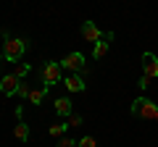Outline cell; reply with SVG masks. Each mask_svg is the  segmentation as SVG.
Wrapping results in <instances>:
<instances>
[{"instance_id":"obj_1","label":"cell","mask_w":158,"mask_h":147,"mask_svg":"<svg viewBox=\"0 0 158 147\" xmlns=\"http://www.w3.org/2000/svg\"><path fill=\"white\" fill-rule=\"evenodd\" d=\"M42 81H45L42 87H48V89H50V84L63 81V66H61V61H48L45 66H42Z\"/></svg>"},{"instance_id":"obj_2","label":"cell","mask_w":158,"mask_h":147,"mask_svg":"<svg viewBox=\"0 0 158 147\" xmlns=\"http://www.w3.org/2000/svg\"><path fill=\"white\" fill-rule=\"evenodd\" d=\"M156 113H158V102L148 100V97H137L132 102V116H140V118H153L156 121Z\"/></svg>"},{"instance_id":"obj_3","label":"cell","mask_w":158,"mask_h":147,"mask_svg":"<svg viewBox=\"0 0 158 147\" xmlns=\"http://www.w3.org/2000/svg\"><path fill=\"white\" fill-rule=\"evenodd\" d=\"M27 47H29V42H27V40H6L3 55H6V61L19 63V61H21V55L27 53Z\"/></svg>"},{"instance_id":"obj_4","label":"cell","mask_w":158,"mask_h":147,"mask_svg":"<svg viewBox=\"0 0 158 147\" xmlns=\"http://www.w3.org/2000/svg\"><path fill=\"white\" fill-rule=\"evenodd\" d=\"M85 55H82V53H69L66 58H63L61 61V66L66 68L69 74H77V71H85Z\"/></svg>"},{"instance_id":"obj_5","label":"cell","mask_w":158,"mask_h":147,"mask_svg":"<svg viewBox=\"0 0 158 147\" xmlns=\"http://www.w3.org/2000/svg\"><path fill=\"white\" fill-rule=\"evenodd\" d=\"M19 76L16 74H6V76H3V79H0V92H3V95L6 97H13L19 92Z\"/></svg>"},{"instance_id":"obj_6","label":"cell","mask_w":158,"mask_h":147,"mask_svg":"<svg viewBox=\"0 0 158 147\" xmlns=\"http://www.w3.org/2000/svg\"><path fill=\"white\" fill-rule=\"evenodd\" d=\"M82 37H85L87 42H100L103 40V32L92 21H85V24H82Z\"/></svg>"},{"instance_id":"obj_7","label":"cell","mask_w":158,"mask_h":147,"mask_svg":"<svg viewBox=\"0 0 158 147\" xmlns=\"http://www.w3.org/2000/svg\"><path fill=\"white\" fill-rule=\"evenodd\" d=\"M142 68H145V76L156 79L158 76V58L153 55V53H145V55H142Z\"/></svg>"},{"instance_id":"obj_8","label":"cell","mask_w":158,"mask_h":147,"mask_svg":"<svg viewBox=\"0 0 158 147\" xmlns=\"http://www.w3.org/2000/svg\"><path fill=\"white\" fill-rule=\"evenodd\" d=\"M63 87L69 92H85V79L79 74H69V76H63Z\"/></svg>"},{"instance_id":"obj_9","label":"cell","mask_w":158,"mask_h":147,"mask_svg":"<svg viewBox=\"0 0 158 147\" xmlns=\"http://www.w3.org/2000/svg\"><path fill=\"white\" fill-rule=\"evenodd\" d=\"M71 110H74V102L69 100V97H58V100H56V113H58V116L69 118V116H71Z\"/></svg>"},{"instance_id":"obj_10","label":"cell","mask_w":158,"mask_h":147,"mask_svg":"<svg viewBox=\"0 0 158 147\" xmlns=\"http://www.w3.org/2000/svg\"><path fill=\"white\" fill-rule=\"evenodd\" d=\"M45 95H48V87H42V89H29L27 100L32 102V105H42V102H45Z\"/></svg>"},{"instance_id":"obj_11","label":"cell","mask_w":158,"mask_h":147,"mask_svg":"<svg viewBox=\"0 0 158 147\" xmlns=\"http://www.w3.org/2000/svg\"><path fill=\"white\" fill-rule=\"evenodd\" d=\"M13 137H16L19 142H27L29 139V126L24 124V121H19V124L13 126Z\"/></svg>"},{"instance_id":"obj_12","label":"cell","mask_w":158,"mask_h":147,"mask_svg":"<svg viewBox=\"0 0 158 147\" xmlns=\"http://www.w3.org/2000/svg\"><path fill=\"white\" fill-rule=\"evenodd\" d=\"M108 47H111V42H106V40L95 42V47H92V58H95V61H100V58L108 53Z\"/></svg>"},{"instance_id":"obj_13","label":"cell","mask_w":158,"mask_h":147,"mask_svg":"<svg viewBox=\"0 0 158 147\" xmlns=\"http://www.w3.org/2000/svg\"><path fill=\"white\" fill-rule=\"evenodd\" d=\"M29 71H32V66H29V63H16V68H13V74H16L19 79H21V76H27Z\"/></svg>"},{"instance_id":"obj_14","label":"cell","mask_w":158,"mask_h":147,"mask_svg":"<svg viewBox=\"0 0 158 147\" xmlns=\"http://www.w3.org/2000/svg\"><path fill=\"white\" fill-rule=\"evenodd\" d=\"M66 129H69L66 124H53L50 129H48V134H50V137H61V134H63V131H66Z\"/></svg>"},{"instance_id":"obj_15","label":"cell","mask_w":158,"mask_h":147,"mask_svg":"<svg viewBox=\"0 0 158 147\" xmlns=\"http://www.w3.org/2000/svg\"><path fill=\"white\" fill-rule=\"evenodd\" d=\"M77 147H98V142L92 139V137H82V139L77 142Z\"/></svg>"},{"instance_id":"obj_16","label":"cell","mask_w":158,"mask_h":147,"mask_svg":"<svg viewBox=\"0 0 158 147\" xmlns=\"http://www.w3.org/2000/svg\"><path fill=\"white\" fill-rule=\"evenodd\" d=\"M66 126H82V116L71 113V116H69V121H66Z\"/></svg>"},{"instance_id":"obj_17","label":"cell","mask_w":158,"mask_h":147,"mask_svg":"<svg viewBox=\"0 0 158 147\" xmlns=\"http://www.w3.org/2000/svg\"><path fill=\"white\" fill-rule=\"evenodd\" d=\"M56 147H77V142L69 139V137H63V139H58V145H56Z\"/></svg>"},{"instance_id":"obj_18","label":"cell","mask_w":158,"mask_h":147,"mask_svg":"<svg viewBox=\"0 0 158 147\" xmlns=\"http://www.w3.org/2000/svg\"><path fill=\"white\" fill-rule=\"evenodd\" d=\"M150 76H145V74H142V79H140V84H137V87H140V89H148V87H150Z\"/></svg>"},{"instance_id":"obj_19","label":"cell","mask_w":158,"mask_h":147,"mask_svg":"<svg viewBox=\"0 0 158 147\" xmlns=\"http://www.w3.org/2000/svg\"><path fill=\"white\" fill-rule=\"evenodd\" d=\"M16 95L27 100V97H29V87H27V84H21V87H19V92H16Z\"/></svg>"},{"instance_id":"obj_20","label":"cell","mask_w":158,"mask_h":147,"mask_svg":"<svg viewBox=\"0 0 158 147\" xmlns=\"http://www.w3.org/2000/svg\"><path fill=\"white\" fill-rule=\"evenodd\" d=\"M156 121H158V113H156Z\"/></svg>"}]
</instances>
